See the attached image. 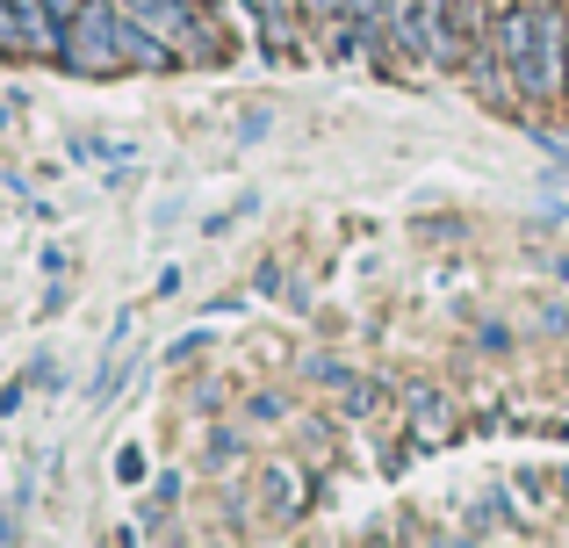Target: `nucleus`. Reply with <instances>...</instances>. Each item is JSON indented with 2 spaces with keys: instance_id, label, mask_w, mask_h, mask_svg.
<instances>
[{
  "instance_id": "obj_12",
  "label": "nucleus",
  "mask_w": 569,
  "mask_h": 548,
  "mask_svg": "<svg viewBox=\"0 0 569 548\" xmlns=\"http://www.w3.org/2000/svg\"><path fill=\"white\" fill-rule=\"evenodd\" d=\"M202 339L209 332H181V339H173V361H194V353H202Z\"/></svg>"
},
{
  "instance_id": "obj_10",
  "label": "nucleus",
  "mask_w": 569,
  "mask_h": 548,
  "mask_svg": "<svg viewBox=\"0 0 569 548\" xmlns=\"http://www.w3.org/2000/svg\"><path fill=\"white\" fill-rule=\"evenodd\" d=\"M144 477V455L138 448H116V484H138Z\"/></svg>"
},
{
  "instance_id": "obj_7",
  "label": "nucleus",
  "mask_w": 569,
  "mask_h": 548,
  "mask_svg": "<svg viewBox=\"0 0 569 548\" xmlns=\"http://www.w3.org/2000/svg\"><path fill=\"white\" fill-rule=\"evenodd\" d=\"M389 51L426 58V22H418V0H389Z\"/></svg>"
},
{
  "instance_id": "obj_9",
  "label": "nucleus",
  "mask_w": 569,
  "mask_h": 548,
  "mask_svg": "<svg viewBox=\"0 0 569 548\" xmlns=\"http://www.w3.org/2000/svg\"><path fill=\"white\" fill-rule=\"evenodd\" d=\"M476 347L483 353H512V325H476Z\"/></svg>"
},
{
  "instance_id": "obj_15",
  "label": "nucleus",
  "mask_w": 569,
  "mask_h": 548,
  "mask_svg": "<svg viewBox=\"0 0 569 548\" xmlns=\"http://www.w3.org/2000/svg\"><path fill=\"white\" fill-rule=\"evenodd\" d=\"M51 8H58V14H66V29H72V14H80V8H87V0H51Z\"/></svg>"
},
{
  "instance_id": "obj_14",
  "label": "nucleus",
  "mask_w": 569,
  "mask_h": 548,
  "mask_svg": "<svg viewBox=\"0 0 569 548\" xmlns=\"http://www.w3.org/2000/svg\"><path fill=\"white\" fill-rule=\"evenodd\" d=\"M14 535H22V520H14V512L0 506V541H14Z\"/></svg>"
},
{
  "instance_id": "obj_3",
  "label": "nucleus",
  "mask_w": 569,
  "mask_h": 548,
  "mask_svg": "<svg viewBox=\"0 0 569 548\" xmlns=\"http://www.w3.org/2000/svg\"><path fill=\"white\" fill-rule=\"evenodd\" d=\"M123 14L152 22L159 37H167L173 51L188 58V66H217V58H223V29L209 22L202 0H123Z\"/></svg>"
},
{
  "instance_id": "obj_13",
  "label": "nucleus",
  "mask_w": 569,
  "mask_h": 548,
  "mask_svg": "<svg viewBox=\"0 0 569 548\" xmlns=\"http://www.w3.org/2000/svg\"><path fill=\"white\" fill-rule=\"evenodd\" d=\"M303 14H318V22H339V0H296Z\"/></svg>"
},
{
  "instance_id": "obj_11",
  "label": "nucleus",
  "mask_w": 569,
  "mask_h": 548,
  "mask_svg": "<svg viewBox=\"0 0 569 548\" xmlns=\"http://www.w3.org/2000/svg\"><path fill=\"white\" fill-rule=\"evenodd\" d=\"M22 390H29V376L22 382H0V419H14V411H22Z\"/></svg>"
},
{
  "instance_id": "obj_8",
  "label": "nucleus",
  "mask_w": 569,
  "mask_h": 548,
  "mask_svg": "<svg viewBox=\"0 0 569 548\" xmlns=\"http://www.w3.org/2000/svg\"><path fill=\"white\" fill-rule=\"evenodd\" d=\"M231 455H246V440H238L231 426H217V434H209V469H231Z\"/></svg>"
},
{
  "instance_id": "obj_1",
  "label": "nucleus",
  "mask_w": 569,
  "mask_h": 548,
  "mask_svg": "<svg viewBox=\"0 0 569 548\" xmlns=\"http://www.w3.org/2000/svg\"><path fill=\"white\" fill-rule=\"evenodd\" d=\"M498 58L512 66L527 109H556L569 94V14L556 0H505L498 8Z\"/></svg>"
},
{
  "instance_id": "obj_4",
  "label": "nucleus",
  "mask_w": 569,
  "mask_h": 548,
  "mask_svg": "<svg viewBox=\"0 0 569 548\" xmlns=\"http://www.w3.org/2000/svg\"><path fill=\"white\" fill-rule=\"evenodd\" d=\"M403 426H411V448H455L461 440V405L447 390H432V382H411L403 390Z\"/></svg>"
},
{
  "instance_id": "obj_5",
  "label": "nucleus",
  "mask_w": 569,
  "mask_h": 548,
  "mask_svg": "<svg viewBox=\"0 0 569 548\" xmlns=\"http://www.w3.org/2000/svg\"><path fill=\"white\" fill-rule=\"evenodd\" d=\"M14 51L66 58V14H58L51 0H14Z\"/></svg>"
},
{
  "instance_id": "obj_2",
  "label": "nucleus",
  "mask_w": 569,
  "mask_h": 548,
  "mask_svg": "<svg viewBox=\"0 0 569 548\" xmlns=\"http://www.w3.org/2000/svg\"><path fill=\"white\" fill-rule=\"evenodd\" d=\"M116 29H123V0H87V8L72 14V29H66V58H58V66L80 72V80H109V72H123V43H116Z\"/></svg>"
},
{
  "instance_id": "obj_6",
  "label": "nucleus",
  "mask_w": 569,
  "mask_h": 548,
  "mask_svg": "<svg viewBox=\"0 0 569 548\" xmlns=\"http://www.w3.org/2000/svg\"><path fill=\"white\" fill-rule=\"evenodd\" d=\"M310 484L296 477V462H267L260 469V512H303Z\"/></svg>"
}]
</instances>
